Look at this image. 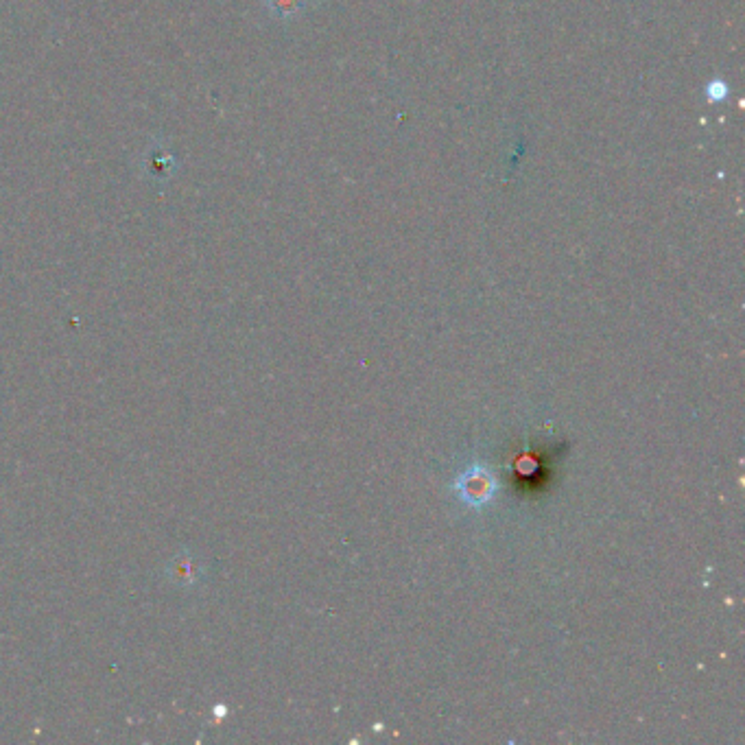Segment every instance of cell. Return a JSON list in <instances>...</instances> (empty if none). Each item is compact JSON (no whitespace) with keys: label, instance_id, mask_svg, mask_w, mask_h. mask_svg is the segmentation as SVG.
<instances>
[{"label":"cell","instance_id":"obj_2","mask_svg":"<svg viewBox=\"0 0 745 745\" xmlns=\"http://www.w3.org/2000/svg\"><path fill=\"white\" fill-rule=\"evenodd\" d=\"M173 167H175V160H173L171 153H167V151L160 149V147L149 151V156H147V171L153 177H158V180H160V177H167Z\"/></svg>","mask_w":745,"mask_h":745},{"label":"cell","instance_id":"obj_1","mask_svg":"<svg viewBox=\"0 0 745 745\" xmlns=\"http://www.w3.org/2000/svg\"><path fill=\"white\" fill-rule=\"evenodd\" d=\"M457 490L461 496L472 505H481L486 503L492 492H494V479L488 470L483 468H472L468 470L464 477L457 481Z\"/></svg>","mask_w":745,"mask_h":745},{"label":"cell","instance_id":"obj_3","mask_svg":"<svg viewBox=\"0 0 745 745\" xmlns=\"http://www.w3.org/2000/svg\"><path fill=\"white\" fill-rule=\"evenodd\" d=\"M267 5L276 16L287 18V16L298 14L304 3H302V0H267Z\"/></svg>","mask_w":745,"mask_h":745}]
</instances>
